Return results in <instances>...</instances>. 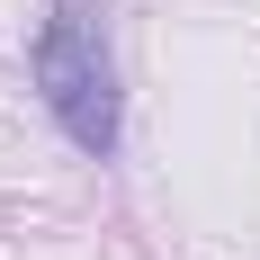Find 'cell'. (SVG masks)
Instances as JSON below:
<instances>
[{
  "label": "cell",
  "instance_id": "1",
  "mask_svg": "<svg viewBox=\"0 0 260 260\" xmlns=\"http://www.w3.org/2000/svg\"><path fill=\"white\" fill-rule=\"evenodd\" d=\"M36 90L81 153H117V63H108L90 0H54L45 36H36Z\"/></svg>",
  "mask_w": 260,
  "mask_h": 260
}]
</instances>
